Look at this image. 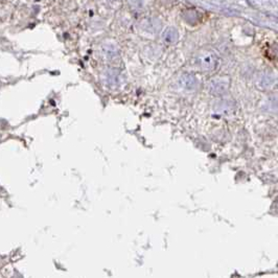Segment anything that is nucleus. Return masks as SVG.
<instances>
[{
	"mask_svg": "<svg viewBox=\"0 0 278 278\" xmlns=\"http://www.w3.org/2000/svg\"><path fill=\"white\" fill-rule=\"evenodd\" d=\"M217 64V60L211 53H204L202 57L199 58V65L203 69H212Z\"/></svg>",
	"mask_w": 278,
	"mask_h": 278,
	"instance_id": "f257e3e1",
	"label": "nucleus"
},
{
	"mask_svg": "<svg viewBox=\"0 0 278 278\" xmlns=\"http://www.w3.org/2000/svg\"><path fill=\"white\" fill-rule=\"evenodd\" d=\"M176 39H177L176 30L174 28L167 29L166 32H165V34H164V41L166 43H173V42H175Z\"/></svg>",
	"mask_w": 278,
	"mask_h": 278,
	"instance_id": "7ed1b4c3",
	"label": "nucleus"
},
{
	"mask_svg": "<svg viewBox=\"0 0 278 278\" xmlns=\"http://www.w3.org/2000/svg\"><path fill=\"white\" fill-rule=\"evenodd\" d=\"M129 2L134 9H141L142 6V0H129Z\"/></svg>",
	"mask_w": 278,
	"mask_h": 278,
	"instance_id": "20e7f679",
	"label": "nucleus"
},
{
	"mask_svg": "<svg viewBox=\"0 0 278 278\" xmlns=\"http://www.w3.org/2000/svg\"><path fill=\"white\" fill-rule=\"evenodd\" d=\"M103 51H104V55L107 59H114V57L116 56V50H115L114 45L112 44H106L104 45L103 47Z\"/></svg>",
	"mask_w": 278,
	"mask_h": 278,
	"instance_id": "f03ea898",
	"label": "nucleus"
}]
</instances>
